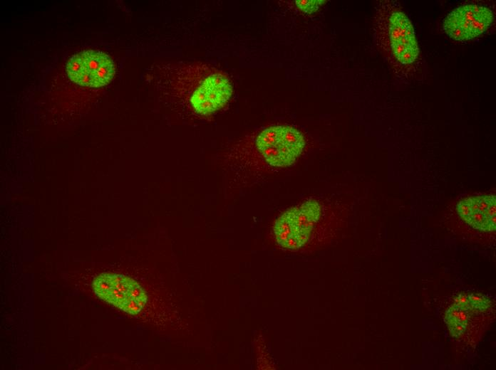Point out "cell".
<instances>
[{"mask_svg":"<svg viewBox=\"0 0 496 370\" xmlns=\"http://www.w3.org/2000/svg\"><path fill=\"white\" fill-rule=\"evenodd\" d=\"M93 288L100 299L133 315L142 310L148 300L138 282L121 274L102 273L93 279Z\"/></svg>","mask_w":496,"mask_h":370,"instance_id":"obj_5","label":"cell"},{"mask_svg":"<svg viewBox=\"0 0 496 370\" xmlns=\"http://www.w3.org/2000/svg\"><path fill=\"white\" fill-rule=\"evenodd\" d=\"M334 204L311 197L284 211L275 221V240L283 249L303 251L321 245L330 236L335 216Z\"/></svg>","mask_w":496,"mask_h":370,"instance_id":"obj_4","label":"cell"},{"mask_svg":"<svg viewBox=\"0 0 496 370\" xmlns=\"http://www.w3.org/2000/svg\"><path fill=\"white\" fill-rule=\"evenodd\" d=\"M470 308L485 311L491 305L490 299L479 293H471L467 295Z\"/></svg>","mask_w":496,"mask_h":370,"instance_id":"obj_11","label":"cell"},{"mask_svg":"<svg viewBox=\"0 0 496 370\" xmlns=\"http://www.w3.org/2000/svg\"><path fill=\"white\" fill-rule=\"evenodd\" d=\"M115 64L106 53L94 50L73 55L66 65L67 75L75 83L90 88L108 84L115 75Z\"/></svg>","mask_w":496,"mask_h":370,"instance_id":"obj_7","label":"cell"},{"mask_svg":"<svg viewBox=\"0 0 496 370\" xmlns=\"http://www.w3.org/2000/svg\"><path fill=\"white\" fill-rule=\"evenodd\" d=\"M306 147L301 130L291 125L277 124L242 140L232 150L231 157L244 166L279 171L293 166Z\"/></svg>","mask_w":496,"mask_h":370,"instance_id":"obj_3","label":"cell"},{"mask_svg":"<svg viewBox=\"0 0 496 370\" xmlns=\"http://www.w3.org/2000/svg\"><path fill=\"white\" fill-rule=\"evenodd\" d=\"M372 33L377 49L398 80L413 79L422 58L413 26L398 1L377 3Z\"/></svg>","mask_w":496,"mask_h":370,"instance_id":"obj_2","label":"cell"},{"mask_svg":"<svg viewBox=\"0 0 496 370\" xmlns=\"http://www.w3.org/2000/svg\"><path fill=\"white\" fill-rule=\"evenodd\" d=\"M467 310L460 309L455 304L445 312V321L450 334L454 337L463 335L467 326Z\"/></svg>","mask_w":496,"mask_h":370,"instance_id":"obj_9","label":"cell"},{"mask_svg":"<svg viewBox=\"0 0 496 370\" xmlns=\"http://www.w3.org/2000/svg\"><path fill=\"white\" fill-rule=\"evenodd\" d=\"M493 19L492 11L487 6L466 4L455 8L446 16L443 28L451 38L466 41L485 33Z\"/></svg>","mask_w":496,"mask_h":370,"instance_id":"obj_8","label":"cell"},{"mask_svg":"<svg viewBox=\"0 0 496 370\" xmlns=\"http://www.w3.org/2000/svg\"><path fill=\"white\" fill-rule=\"evenodd\" d=\"M161 85L163 94L200 116H209L222 110L233 95L228 75L201 62L165 65Z\"/></svg>","mask_w":496,"mask_h":370,"instance_id":"obj_1","label":"cell"},{"mask_svg":"<svg viewBox=\"0 0 496 370\" xmlns=\"http://www.w3.org/2000/svg\"><path fill=\"white\" fill-rule=\"evenodd\" d=\"M296 9L306 14L316 13L326 2L325 0H296L294 1Z\"/></svg>","mask_w":496,"mask_h":370,"instance_id":"obj_10","label":"cell"},{"mask_svg":"<svg viewBox=\"0 0 496 370\" xmlns=\"http://www.w3.org/2000/svg\"><path fill=\"white\" fill-rule=\"evenodd\" d=\"M460 309L468 310L470 309L467 295L465 294H460L455 298V303Z\"/></svg>","mask_w":496,"mask_h":370,"instance_id":"obj_12","label":"cell"},{"mask_svg":"<svg viewBox=\"0 0 496 370\" xmlns=\"http://www.w3.org/2000/svg\"><path fill=\"white\" fill-rule=\"evenodd\" d=\"M458 218L473 231L493 233L496 229V194L492 188L485 191L460 194L451 205Z\"/></svg>","mask_w":496,"mask_h":370,"instance_id":"obj_6","label":"cell"}]
</instances>
